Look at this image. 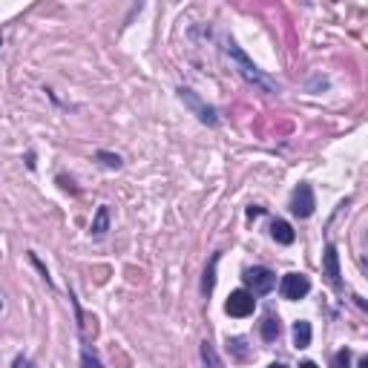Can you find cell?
Here are the masks:
<instances>
[{"label": "cell", "instance_id": "obj_11", "mask_svg": "<svg viewBox=\"0 0 368 368\" xmlns=\"http://www.w3.org/2000/svg\"><path fill=\"white\" fill-rule=\"evenodd\" d=\"M279 331H282V325H279V316L267 314L265 320H262V339H265V342H274V339L279 337Z\"/></svg>", "mask_w": 368, "mask_h": 368}, {"label": "cell", "instance_id": "obj_4", "mask_svg": "<svg viewBox=\"0 0 368 368\" xmlns=\"http://www.w3.org/2000/svg\"><path fill=\"white\" fill-rule=\"evenodd\" d=\"M179 98L184 101V107H190L193 112H196V118L202 121V124H210V127H216L219 124V118H216V110L210 107V104H205L199 95H196L193 89H179Z\"/></svg>", "mask_w": 368, "mask_h": 368}, {"label": "cell", "instance_id": "obj_7", "mask_svg": "<svg viewBox=\"0 0 368 368\" xmlns=\"http://www.w3.org/2000/svg\"><path fill=\"white\" fill-rule=\"evenodd\" d=\"M323 265H325V277L331 282L334 290H342V274H339V253L334 244H328L325 248V256H323Z\"/></svg>", "mask_w": 368, "mask_h": 368}, {"label": "cell", "instance_id": "obj_6", "mask_svg": "<svg viewBox=\"0 0 368 368\" xmlns=\"http://www.w3.org/2000/svg\"><path fill=\"white\" fill-rule=\"evenodd\" d=\"M314 207H316V199H314L311 184H300L297 190H293L290 213H293V216H300V219H308V216H314Z\"/></svg>", "mask_w": 368, "mask_h": 368}, {"label": "cell", "instance_id": "obj_1", "mask_svg": "<svg viewBox=\"0 0 368 368\" xmlns=\"http://www.w3.org/2000/svg\"><path fill=\"white\" fill-rule=\"evenodd\" d=\"M225 52H228V58L233 61L236 72L244 78V84H251L253 89H259V92H265V95H277V92H279V84H277L271 75H265V72H262L248 55H244L233 41H225Z\"/></svg>", "mask_w": 368, "mask_h": 368}, {"label": "cell", "instance_id": "obj_10", "mask_svg": "<svg viewBox=\"0 0 368 368\" xmlns=\"http://www.w3.org/2000/svg\"><path fill=\"white\" fill-rule=\"evenodd\" d=\"M271 236L279 244H293V239H297V233H293V228L285 222V219H277V222L271 225Z\"/></svg>", "mask_w": 368, "mask_h": 368}, {"label": "cell", "instance_id": "obj_21", "mask_svg": "<svg viewBox=\"0 0 368 368\" xmlns=\"http://www.w3.org/2000/svg\"><path fill=\"white\" fill-rule=\"evenodd\" d=\"M0 46H3V41H0Z\"/></svg>", "mask_w": 368, "mask_h": 368}, {"label": "cell", "instance_id": "obj_18", "mask_svg": "<svg viewBox=\"0 0 368 368\" xmlns=\"http://www.w3.org/2000/svg\"><path fill=\"white\" fill-rule=\"evenodd\" d=\"M300 368H316V362H311V360H305V362H300Z\"/></svg>", "mask_w": 368, "mask_h": 368}, {"label": "cell", "instance_id": "obj_13", "mask_svg": "<svg viewBox=\"0 0 368 368\" xmlns=\"http://www.w3.org/2000/svg\"><path fill=\"white\" fill-rule=\"evenodd\" d=\"M95 161H98V164H104L107 170H118V167H121V156L107 153V150H98V153H95Z\"/></svg>", "mask_w": 368, "mask_h": 368}, {"label": "cell", "instance_id": "obj_16", "mask_svg": "<svg viewBox=\"0 0 368 368\" xmlns=\"http://www.w3.org/2000/svg\"><path fill=\"white\" fill-rule=\"evenodd\" d=\"M348 365H351V351H348V348L337 351V357H334V368H348Z\"/></svg>", "mask_w": 368, "mask_h": 368}, {"label": "cell", "instance_id": "obj_9", "mask_svg": "<svg viewBox=\"0 0 368 368\" xmlns=\"http://www.w3.org/2000/svg\"><path fill=\"white\" fill-rule=\"evenodd\" d=\"M311 337H314V331H311L308 320L293 323V346H297V348H308L311 346Z\"/></svg>", "mask_w": 368, "mask_h": 368}, {"label": "cell", "instance_id": "obj_3", "mask_svg": "<svg viewBox=\"0 0 368 368\" xmlns=\"http://www.w3.org/2000/svg\"><path fill=\"white\" fill-rule=\"evenodd\" d=\"M279 293L285 300L297 302V300H302V297L311 293V279L305 274H285L282 282H279Z\"/></svg>", "mask_w": 368, "mask_h": 368}, {"label": "cell", "instance_id": "obj_14", "mask_svg": "<svg viewBox=\"0 0 368 368\" xmlns=\"http://www.w3.org/2000/svg\"><path fill=\"white\" fill-rule=\"evenodd\" d=\"M81 368H104L98 354H95V348H89V346L81 348Z\"/></svg>", "mask_w": 368, "mask_h": 368}, {"label": "cell", "instance_id": "obj_12", "mask_svg": "<svg viewBox=\"0 0 368 368\" xmlns=\"http://www.w3.org/2000/svg\"><path fill=\"white\" fill-rule=\"evenodd\" d=\"M202 362H205V368H225V362L219 360V354H216V348L210 346V342L205 339L202 342Z\"/></svg>", "mask_w": 368, "mask_h": 368}, {"label": "cell", "instance_id": "obj_2", "mask_svg": "<svg viewBox=\"0 0 368 368\" xmlns=\"http://www.w3.org/2000/svg\"><path fill=\"white\" fill-rule=\"evenodd\" d=\"M244 290L253 293V297H265V293H271L277 288V274L271 271V267H248L244 271Z\"/></svg>", "mask_w": 368, "mask_h": 368}, {"label": "cell", "instance_id": "obj_15", "mask_svg": "<svg viewBox=\"0 0 368 368\" xmlns=\"http://www.w3.org/2000/svg\"><path fill=\"white\" fill-rule=\"evenodd\" d=\"M216 262H219V256H213L210 267L205 271V282H202V290H205V293H210V290H213V271H216Z\"/></svg>", "mask_w": 368, "mask_h": 368}, {"label": "cell", "instance_id": "obj_20", "mask_svg": "<svg viewBox=\"0 0 368 368\" xmlns=\"http://www.w3.org/2000/svg\"><path fill=\"white\" fill-rule=\"evenodd\" d=\"M0 308H3V300H0Z\"/></svg>", "mask_w": 368, "mask_h": 368}, {"label": "cell", "instance_id": "obj_17", "mask_svg": "<svg viewBox=\"0 0 368 368\" xmlns=\"http://www.w3.org/2000/svg\"><path fill=\"white\" fill-rule=\"evenodd\" d=\"M12 368H35V365H32V360H29V357H15Z\"/></svg>", "mask_w": 368, "mask_h": 368}, {"label": "cell", "instance_id": "obj_19", "mask_svg": "<svg viewBox=\"0 0 368 368\" xmlns=\"http://www.w3.org/2000/svg\"><path fill=\"white\" fill-rule=\"evenodd\" d=\"M267 368H288V365H285V362H271Z\"/></svg>", "mask_w": 368, "mask_h": 368}, {"label": "cell", "instance_id": "obj_5", "mask_svg": "<svg viewBox=\"0 0 368 368\" xmlns=\"http://www.w3.org/2000/svg\"><path fill=\"white\" fill-rule=\"evenodd\" d=\"M253 308H256L253 293H248L244 288L233 290L230 297H228V302H225V311H228L230 316H236V320H244V316H251V314H253Z\"/></svg>", "mask_w": 368, "mask_h": 368}, {"label": "cell", "instance_id": "obj_8", "mask_svg": "<svg viewBox=\"0 0 368 368\" xmlns=\"http://www.w3.org/2000/svg\"><path fill=\"white\" fill-rule=\"evenodd\" d=\"M107 230H110V207H107V205H101V207H98V213H95V219H92L89 233H92L95 239H101Z\"/></svg>", "mask_w": 368, "mask_h": 368}]
</instances>
